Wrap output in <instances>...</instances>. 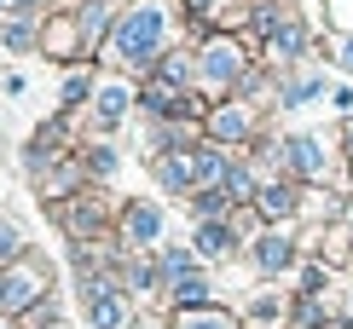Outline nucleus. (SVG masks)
I'll use <instances>...</instances> for the list:
<instances>
[{
  "instance_id": "f257e3e1",
  "label": "nucleus",
  "mask_w": 353,
  "mask_h": 329,
  "mask_svg": "<svg viewBox=\"0 0 353 329\" xmlns=\"http://www.w3.org/2000/svg\"><path fill=\"white\" fill-rule=\"evenodd\" d=\"M163 35H168V12L157 6V0H145V6H134L122 18V29H116V58H122V64H151V58L163 52Z\"/></svg>"
},
{
  "instance_id": "f03ea898",
  "label": "nucleus",
  "mask_w": 353,
  "mask_h": 329,
  "mask_svg": "<svg viewBox=\"0 0 353 329\" xmlns=\"http://www.w3.org/2000/svg\"><path fill=\"white\" fill-rule=\"evenodd\" d=\"M226 179V162L214 151H168L163 156V185L168 191H197V185H214Z\"/></svg>"
},
{
  "instance_id": "7ed1b4c3",
  "label": "nucleus",
  "mask_w": 353,
  "mask_h": 329,
  "mask_svg": "<svg viewBox=\"0 0 353 329\" xmlns=\"http://www.w3.org/2000/svg\"><path fill=\"white\" fill-rule=\"evenodd\" d=\"M87 318H93V329H122L128 323V301L116 289H105L99 277H87Z\"/></svg>"
},
{
  "instance_id": "20e7f679",
  "label": "nucleus",
  "mask_w": 353,
  "mask_h": 329,
  "mask_svg": "<svg viewBox=\"0 0 353 329\" xmlns=\"http://www.w3.org/2000/svg\"><path fill=\"white\" fill-rule=\"evenodd\" d=\"M35 295H41V272H29V266L0 277V312H18V306L35 301Z\"/></svg>"
},
{
  "instance_id": "39448f33",
  "label": "nucleus",
  "mask_w": 353,
  "mask_h": 329,
  "mask_svg": "<svg viewBox=\"0 0 353 329\" xmlns=\"http://www.w3.org/2000/svg\"><path fill=\"white\" fill-rule=\"evenodd\" d=\"M290 162H296V173L319 179V173H325V145H319L313 133H296V139H290Z\"/></svg>"
},
{
  "instance_id": "423d86ee",
  "label": "nucleus",
  "mask_w": 353,
  "mask_h": 329,
  "mask_svg": "<svg viewBox=\"0 0 353 329\" xmlns=\"http://www.w3.org/2000/svg\"><path fill=\"white\" fill-rule=\"evenodd\" d=\"M290 260H296V248H290V237L267 231V237H261V243H255V266H261V272H284Z\"/></svg>"
},
{
  "instance_id": "0eeeda50",
  "label": "nucleus",
  "mask_w": 353,
  "mask_h": 329,
  "mask_svg": "<svg viewBox=\"0 0 353 329\" xmlns=\"http://www.w3.org/2000/svg\"><path fill=\"white\" fill-rule=\"evenodd\" d=\"M203 64H209V81H214V87H226V81H238V64H243V58H238V47H232V41H214Z\"/></svg>"
},
{
  "instance_id": "6e6552de",
  "label": "nucleus",
  "mask_w": 353,
  "mask_h": 329,
  "mask_svg": "<svg viewBox=\"0 0 353 329\" xmlns=\"http://www.w3.org/2000/svg\"><path fill=\"white\" fill-rule=\"evenodd\" d=\"M157 231H163V214H157L151 202L128 208V243H157Z\"/></svg>"
},
{
  "instance_id": "1a4fd4ad",
  "label": "nucleus",
  "mask_w": 353,
  "mask_h": 329,
  "mask_svg": "<svg viewBox=\"0 0 353 329\" xmlns=\"http://www.w3.org/2000/svg\"><path fill=\"white\" fill-rule=\"evenodd\" d=\"M197 248L203 254H232V248H238V231L220 226V220H209V226H197Z\"/></svg>"
},
{
  "instance_id": "9d476101",
  "label": "nucleus",
  "mask_w": 353,
  "mask_h": 329,
  "mask_svg": "<svg viewBox=\"0 0 353 329\" xmlns=\"http://www.w3.org/2000/svg\"><path fill=\"white\" fill-rule=\"evenodd\" d=\"M99 127H116V122H122V116H128V87H105V93H99Z\"/></svg>"
},
{
  "instance_id": "9b49d317",
  "label": "nucleus",
  "mask_w": 353,
  "mask_h": 329,
  "mask_svg": "<svg viewBox=\"0 0 353 329\" xmlns=\"http://www.w3.org/2000/svg\"><path fill=\"white\" fill-rule=\"evenodd\" d=\"M214 139H243V133H249V116L243 110H214Z\"/></svg>"
},
{
  "instance_id": "f8f14e48",
  "label": "nucleus",
  "mask_w": 353,
  "mask_h": 329,
  "mask_svg": "<svg viewBox=\"0 0 353 329\" xmlns=\"http://www.w3.org/2000/svg\"><path fill=\"white\" fill-rule=\"evenodd\" d=\"M174 301H180V306H203V301H209V283H203L197 272L180 277V283H174Z\"/></svg>"
},
{
  "instance_id": "ddd939ff",
  "label": "nucleus",
  "mask_w": 353,
  "mask_h": 329,
  "mask_svg": "<svg viewBox=\"0 0 353 329\" xmlns=\"http://www.w3.org/2000/svg\"><path fill=\"white\" fill-rule=\"evenodd\" d=\"M272 52H278V58H296V52H301V29H296V23H278V29H272Z\"/></svg>"
},
{
  "instance_id": "4468645a",
  "label": "nucleus",
  "mask_w": 353,
  "mask_h": 329,
  "mask_svg": "<svg viewBox=\"0 0 353 329\" xmlns=\"http://www.w3.org/2000/svg\"><path fill=\"white\" fill-rule=\"evenodd\" d=\"M261 208H267V214H290V208H296V191L290 185H267L261 191Z\"/></svg>"
},
{
  "instance_id": "2eb2a0df",
  "label": "nucleus",
  "mask_w": 353,
  "mask_h": 329,
  "mask_svg": "<svg viewBox=\"0 0 353 329\" xmlns=\"http://www.w3.org/2000/svg\"><path fill=\"white\" fill-rule=\"evenodd\" d=\"M180 329H232L226 312H191V318H180Z\"/></svg>"
},
{
  "instance_id": "dca6fc26",
  "label": "nucleus",
  "mask_w": 353,
  "mask_h": 329,
  "mask_svg": "<svg viewBox=\"0 0 353 329\" xmlns=\"http://www.w3.org/2000/svg\"><path fill=\"white\" fill-rule=\"evenodd\" d=\"M163 272H168L174 283H180V277H191V254H185V248H168V254H163Z\"/></svg>"
},
{
  "instance_id": "f3484780",
  "label": "nucleus",
  "mask_w": 353,
  "mask_h": 329,
  "mask_svg": "<svg viewBox=\"0 0 353 329\" xmlns=\"http://www.w3.org/2000/svg\"><path fill=\"white\" fill-rule=\"evenodd\" d=\"M220 191H226L232 202H238V197H249V173H243V168H226V179H220Z\"/></svg>"
},
{
  "instance_id": "a211bd4d",
  "label": "nucleus",
  "mask_w": 353,
  "mask_h": 329,
  "mask_svg": "<svg viewBox=\"0 0 353 329\" xmlns=\"http://www.w3.org/2000/svg\"><path fill=\"white\" fill-rule=\"evenodd\" d=\"M23 248V237H18V226L12 220H0V260H12V254Z\"/></svg>"
},
{
  "instance_id": "6ab92c4d",
  "label": "nucleus",
  "mask_w": 353,
  "mask_h": 329,
  "mask_svg": "<svg viewBox=\"0 0 353 329\" xmlns=\"http://www.w3.org/2000/svg\"><path fill=\"white\" fill-rule=\"evenodd\" d=\"M87 168H93V173H110L116 156H110V151H93V156H87Z\"/></svg>"
},
{
  "instance_id": "aec40b11",
  "label": "nucleus",
  "mask_w": 353,
  "mask_h": 329,
  "mask_svg": "<svg viewBox=\"0 0 353 329\" xmlns=\"http://www.w3.org/2000/svg\"><path fill=\"white\" fill-rule=\"evenodd\" d=\"M342 64H347V70H353V41H342Z\"/></svg>"
},
{
  "instance_id": "412c9836",
  "label": "nucleus",
  "mask_w": 353,
  "mask_h": 329,
  "mask_svg": "<svg viewBox=\"0 0 353 329\" xmlns=\"http://www.w3.org/2000/svg\"><path fill=\"white\" fill-rule=\"evenodd\" d=\"M209 6H214V0H191V12H209Z\"/></svg>"
},
{
  "instance_id": "4be33fe9",
  "label": "nucleus",
  "mask_w": 353,
  "mask_h": 329,
  "mask_svg": "<svg viewBox=\"0 0 353 329\" xmlns=\"http://www.w3.org/2000/svg\"><path fill=\"white\" fill-rule=\"evenodd\" d=\"M6 6H18V0H0V12H6Z\"/></svg>"
},
{
  "instance_id": "5701e85b",
  "label": "nucleus",
  "mask_w": 353,
  "mask_h": 329,
  "mask_svg": "<svg viewBox=\"0 0 353 329\" xmlns=\"http://www.w3.org/2000/svg\"><path fill=\"white\" fill-rule=\"evenodd\" d=\"M347 139H353V127H347Z\"/></svg>"
}]
</instances>
